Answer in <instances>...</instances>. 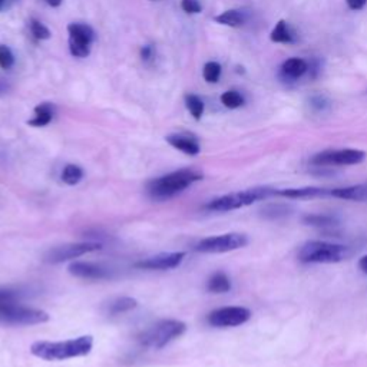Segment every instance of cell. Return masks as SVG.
Listing matches in <instances>:
<instances>
[{"instance_id": "6da1fadb", "label": "cell", "mask_w": 367, "mask_h": 367, "mask_svg": "<svg viewBox=\"0 0 367 367\" xmlns=\"http://www.w3.org/2000/svg\"><path fill=\"white\" fill-rule=\"evenodd\" d=\"M203 178V173L198 170L182 168L149 181L146 184V194L154 201H168Z\"/></svg>"}, {"instance_id": "7a4b0ae2", "label": "cell", "mask_w": 367, "mask_h": 367, "mask_svg": "<svg viewBox=\"0 0 367 367\" xmlns=\"http://www.w3.org/2000/svg\"><path fill=\"white\" fill-rule=\"evenodd\" d=\"M92 347V336H80L65 342H36L30 346V353L46 362H62L87 356Z\"/></svg>"}, {"instance_id": "3957f363", "label": "cell", "mask_w": 367, "mask_h": 367, "mask_svg": "<svg viewBox=\"0 0 367 367\" xmlns=\"http://www.w3.org/2000/svg\"><path fill=\"white\" fill-rule=\"evenodd\" d=\"M274 188L270 187H254L248 188L244 191H237L221 195L219 198H214L208 204H205V210L210 212H228L240 210L248 205H253L257 201H264V199H269L270 197L276 195Z\"/></svg>"}, {"instance_id": "277c9868", "label": "cell", "mask_w": 367, "mask_h": 367, "mask_svg": "<svg viewBox=\"0 0 367 367\" xmlns=\"http://www.w3.org/2000/svg\"><path fill=\"white\" fill-rule=\"evenodd\" d=\"M352 256L347 245L329 241H307L298 252V260L304 264H335L342 263Z\"/></svg>"}, {"instance_id": "5b68a950", "label": "cell", "mask_w": 367, "mask_h": 367, "mask_svg": "<svg viewBox=\"0 0 367 367\" xmlns=\"http://www.w3.org/2000/svg\"><path fill=\"white\" fill-rule=\"evenodd\" d=\"M187 331V324L179 320H161L144 330L138 340L146 348H164Z\"/></svg>"}, {"instance_id": "8992f818", "label": "cell", "mask_w": 367, "mask_h": 367, "mask_svg": "<svg viewBox=\"0 0 367 367\" xmlns=\"http://www.w3.org/2000/svg\"><path fill=\"white\" fill-rule=\"evenodd\" d=\"M51 319L46 311L13 303L0 307V324L6 326H35L46 323Z\"/></svg>"}, {"instance_id": "52a82bcc", "label": "cell", "mask_w": 367, "mask_h": 367, "mask_svg": "<svg viewBox=\"0 0 367 367\" xmlns=\"http://www.w3.org/2000/svg\"><path fill=\"white\" fill-rule=\"evenodd\" d=\"M248 244V237L241 232H227V234L207 237L195 245V252L207 254H220L234 252Z\"/></svg>"}, {"instance_id": "ba28073f", "label": "cell", "mask_w": 367, "mask_h": 367, "mask_svg": "<svg viewBox=\"0 0 367 367\" xmlns=\"http://www.w3.org/2000/svg\"><path fill=\"white\" fill-rule=\"evenodd\" d=\"M364 158L366 153L360 149H327V151L315 154L310 162L315 166H346L357 165L363 162Z\"/></svg>"}, {"instance_id": "9c48e42d", "label": "cell", "mask_w": 367, "mask_h": 367, "mask_svg": "<svg viewBox=\"0 0 367 367\" xmlns=\"http://www.w3.org/2000/svg\"><path fill=\"white\" fill-rule=\"evenodd\" d=\"M102 245L99 243H72V244H63L49 249L45 254L43 261L49 264H60L69 260H75L78 257L85 256L88 253H93L101 249Z\"/></svg>"}, {"instance_id": "30bf717a", "label": "cell", "mask_w": 367, "mask_h": 367, "mask_svg": "<svg viewBox=\"0 0 367 367\" xmlns=\"http://www.w3.org/2000/svg\"><path fill=\"white\" fill-rule=\"evenodd\" d=\"M69 33V51L75 58H87L91 54V46L95 39L93 29L87 23H71Z\"/></svg>"}, {"instance_id": "8fae6325", "label": "cell", "mask_w": 367, "mask_h": 367, "mask_svg": "<svg viewBox=\"0 0 367 367\" xmlns=\"http://www.w3.org/2000/svg\"><path fill=\"white\" fill-rule=\"evenodd\" d=\"M252 319V311L245 307H223L211 311L207 322L212 327H237Z\"/></svg>"}, {"instance_id": "7c38bea8", "label": "cell", "mask_w": 367, "mask_h": 367, "mask_svg": "<svg viewBox=\"0 0 367 367\" xmlns=\"http://www.w3.org/2000/svg\"><path fill=\"white\" fill-rule=\"evenodd\" d=\"M186 258V253H161L154 257H148L141 260L135 264V267L141 270H174L181 265V263Z\"/></svg>"}, {"instance_id": "4fadbf2b", "label": "cell", "mask_w": 367, "mask_h": 367, "mask_svg": "<svg viewBox=\"0 0 367 367\" xmlns=\"http://www.w3.org/2000/svg\"><path fill=\"white\" fill-rule=\"evenodd\" d=\"M68 271L83 280H107L112 277V271L107 267L89 261H75L68 267Z\"/></svg>"}, {"instance_id": "5bb4252c", "label": "cell", "mask_w": 367, "mask_h": 367, "mask_svg": "<svg viewBox=\"0 0 367 367\" xmlns=\"http://www.w3.org/2000/svg\"><path fill=\"white\" fill-rule=\"evenodd\" d=\"M165 140L171 146H174L175 149H178V151L187 155L194 157L201 153V145H199L198 138L190 132L171 133V135H168Z\"/></svg>"}, {"instance_id": "9a60e30c", "label": "cell", "mask_w": 367, "mask_h": 367, "mask_svg": "<svg viewBox=\"0 0 367 367\" xmlns=\"http://www.w3.org/2000/svg\"><path fill=\"white\" fill-rule=\"evenodd\" d=\"M330 195L335 198L346 199V201L367 203V184H357V186L333 188L330 190Z\"/></svg>"}, {"instance_id": "2e32d148", "label": "cell", "mask_w": 367, "mask_h": 367, "mask_svg": "<svg viewBox=\"0 0 367 367\" xmlns=\"http://www.w3.org/2000/svg\"><path fill=\"white\" fill-rule=\"evenodd\" d=\"M309 72V63L302 59V58H290L285 63L281 65V78L289 79V80H296L300 79L303 75Z\"/></svg>"}, {"instance_id": "e0dca14e", "label": "cell", "mask_w": 367, "mask_h": 367, "mask_svg": "<svg viewBox=\"0 0 367 367\" xmlns=\"http://www.w3.org/2000/svg\"><path fill=\"white\" fill-rule=\"evenodd\" d=\"M277 197H285L290 199H304V198H315L330 195V190L320 188V187H303V188H285L277 190Z\"/></svg>"}, {"instance_id": "ac0fdd59", "label": "cell", "mask_w": 367, "mask_h": 367, "mask_svg": "<svg viewBox=\"0 0 367 367\" xmlns=\"http://www.w3.org/2000/svg\"><path fill=\"white\" fill-rule=\"evenodd\" d=\"M214 21L220 25L230 26V27H241L248 21V13L241 9H230L223 12L221 14L215 16Z\"/></svg>"}, {"instance_id": "d6986e66", "label": "cell", "mask_w": 367, "mask_h": 367, "mask_svg": "<svg viewBox=\"0 0 367 367\" xmlns=\"http://www.w3.org/2000/svg\"><path fill=\"white\" fill-rule=\"evenodd\" d=\"M54 115H55V107L49 102H43L35 108V116L29 120L27 124L35 128L46 126L52 122Z\"/></svg>"}, {"instance_id": "ffe728a7", "label": "cell", "mask_w": 367, "mask_h": 367, "mask_svg": "<svg viewBox=\"0 0 367 367\" xmlns=\"http://www.w3.org/2000/svg\"><path fill=\"white\" fill-rule=\"evenodd\" d=\"M270 41L274 43H285V45H291L296 42L294 32L289 26L286 21H278L277 25L273 27L270 33Z\"/></svg>"}, {"instance_id": "44dd1931", "label": "cell", "mask_w": 367, "mask_h": 367, "mask_svg": "<svg viewBox=\"0 0 367 367\" xmlns=\"http://www.w3.org/2000/svg\"><path fill=\"white\" fill-rule=\"evenodd\" d=\"M303 223L317 228H333L339 225V219L333 214H307L303 216Z\"/></svg>"}, {"instance_id": "7402d4cb", "label": "cell", "mask_w": 367, "mask_h": 367, "mask_svg": "<svg viewBox=\"0 0 367 367\" xmlns=\"http://www.w3.org/2000/svg\"><path fill=\"white\" fill-rule=\"evenodd\" d=\"M207 290L214 294L228 293L231 290V280L225 273L216 271L210 277L207 282Z\"/></svg>"}, {"instance_id": "603a6c76", "label": "cell", "mask_w": 367, "mask_h": 367, "mask_svg": "<svg viewBox=\"0 0 367 367\" xmlns=\"http://www.w3.org/2000/svg\"><path fill=\"white\" fill-rule=\"evenodd\" d=\"M138 307V302L132 297H118L113 298L112 302L107 306V313L111 315H118L122 313H128L133 309Z\"/></svg>"}, {"instance_id": "cb8c5ba5", "label": "cell", "mask_w": 367, "mask_h": 367, "mask_svg": "<svg viewBox=\"0 0 367 367\" xmlns=\"http://www.w3.org/2000/svg\"><path fill=\"white\" fill-rule=\"evenodd\" d=\"M291 207L287 204H269L261 210V215L267 220H280L290 215Z\"/></svg>"}, {"instance_id": "d4e9b609", "label": "cell", "mask_w": 367, "mask_h": 367, "mask_svg": "<svg viewBox=\"0 0 367 367\" xmlns=\"http://www.w3.org/2000/svg\"><path fill=\"white\" fill-rule=\"evenodd\" d=\"M60 178L66 186H76V184H79L83 178V170L79 165L68 164V165H65Z\"/></svg>"}, {"instance_id": "484cf974", "label": "cell", "mask_w": 367, "mask_h": 367, "mask_svg": "<svg viewBox=\"0 0 367 367\" xmlns=\"http://www.w3.org/2000/svg\"><path fill=\"white\" fill-rule=\"evenodd\" d=\"M186 105H187V109L190 111V113L192 115V118L199 121L203 118L204 115V101L199 96L194 95V93H190V95H186Z\"/></svg>"}, {"instance_id": "4316f807", "label": "cell", "mask_w": 367, "mask_h": 367, "mask_svg": "<svg viewBox=\"0 0 367 367\" xmlns=\"http://www.w3.org/2000/svg\"><path fill=\"white\" fill-rule=\"evenodd\" d=\"M25 296V293L19 289H10V287H0V307L19 303V300Z\"/></svg>"}, {"instance_id": "83f0119b", "label": "cell", "mask_w": 367, "mask_h": 367, "mask_svg": "<svg viewBox=\"0 0 367 367\" xmlns=\"http://www.w3.org/2000/svg\"><path fill=\"white\" fill-rule=\"evenodd\" d=\"M221 104L228 109H237L245 104V99L238 91H227L221 95Z\"/></svg>"}, {"instance_id": "f1b7e54d", "label": "cell", "mask_w": 367, "mask_h": 367, "mask_svg": "<svg viewBox=\"0 0 367 367\" xmlns=\"http://www.w3.org/2000/svg\"><path fill=\"white\" fill-rule=\"evenodd\" d=\"M221 65L219 62H208L204 66L203 76L208 83H216L221 78Z\"/></svg>"}, {"instance_id": "f546056e", "label": "cell", "mask_w": 367, "mask_h": 367, "mask_svg": "<svg viewBox=\"0 0 367 367\" xmlns=\"http://www.w3.org/2000/svg\"><path fill=\"white\" fill-rule=\"evenodd\" d=\"M30 30H32V35L35 36L36 39H39V41H46V39L51 38V30H49V29H47L42 22H39V21L33 19V21L30 22Z\"/></svg>"}, {"instance_id": "4dcf8cb0", "label": "cell", "mask_w": 367, "mask_h": 367, "mask_svg": "<svg viewBox=\"0 0 367 367\" xmlns=\"http://www.w3.org/2000/svg\"><path fill=\"white\" fill-rule=\"evenodd\" d=\"M13 65H14V56L13 52L10 51V47L0 45V68L9 71Z\"/></svg>"}, {"instance_id": "1f68e13d", "label": "cell", "mask_w": 367, "mask_h": 367, "mask_svg": "<svg viewBox=\"0 0 367 367\" xmlns=\"http://www.w3.org/2000/svg\"><path fill=\"white\" fill-rule=\"evenodd\" d=\"M181 9L188 14H197L201 13L203 6L199 0H181Z\"/></svg>"}, {"instance_id": "d6a6232c", "label": "cell", "mask_w": 367, "mask_h": 367, "mask_svg": "<svg viewBox=\"0 0 367 367\" xmlns=\"http://www.w3.org/2000/svg\"><path fill=\"white\" fill-rule=\"evenodd\" d=\"M310 105L315 109V111H324L326 108H329L330 102L327 101V98L322 96V95H317V96H313L310 99Z\"/></svg>"}, {"instance_id": "836d02e7", "label": "cell", "mask_w": 367, "mask_h": 367, "mask_svg": "<svg viewBox=\"0 0 367 367\" xmlns=\"http://www.w3.org/2000/svg\"><path fill=\"white\" fill-rule=\"evenodd\" d=\"M348 9L352 10H362L366 5H367V0H346Z\"/></svg>"}, {"instance_id": "e575fe53", "label": "cell", "mask_w": 367, "mask_h": 367, "mask_svg": "<svg viewBox=\"0 0 367 367\" xmlns=\"http://www.w3.org/2000/svg\"><path fill=\"white\" fill-rule=\"evenodd\" d=\"M153 55H154V47L151 45L142 46V49H141V58H142V60H145V62L149 60V59L153 58Z\"/></svg>"}, {"instance_id": "d590c367", "label": "cell", "mask_w": 367, "mask_h": 367, "mask_svg": "<svg viewBox=\"0 0 367 367\" xmlns=\"http://www.w3.org/2000/svg\"><path fill=\"white\" fill-rule=\"evenodd\" d=\"M359 269H360L364 274H367V254L363 256V257L360 258V261H359Z\"/></svg>"}, {"instance_id": "8d00e7d4", "label": "cell", "mask_w": 367, "mask_h": 367, "mask_svg": "<svg viewBox=\"0 0 367 367\" xmlns=\"http://www.w3.org/2000/svg\"><path fill=\"white\" fill-rule=\"evenodd\" d=\"M46 3H47L49 6H52V8H58V6H60L62 0H46Z\"/></svg>"}, {"instance_id": "74e56055", "label": "cell", "mask_w": 367, "mask_h": 367, "mask_svg": "<svg viewBox=\"0 0 367 367\" xmlns=\"http://www.w3.org/2000/svg\"><path fill=\"white\" fill-rule=\"evenodd\" d=\"M8 8H9V0H0V12H3Z\"/></svg>"}, {"instance_id": "f35d334b", "label": "cell", "mask_w": 367, "mask_h": 367, "mask_svg": "<svg viewBox=\"0 0 367 367\" xmlns=\"http://www.w3.org/2000/svg\"><path fill=\"white\" fill-rule=\"evenodd\" d=\"M151 2H159V0H151Z\"/></svg>"}]
</instances>
